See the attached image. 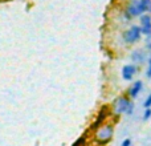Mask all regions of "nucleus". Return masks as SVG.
<instances>
[{
  "mask_svg": "<svg viewBox=\"0 0 151 146\" xmlns=\"http://www.w3.org/2000/svg\"><path fill=\"white\" fill-rule=\"evenodd\" d=\"M122 146H131V139L130 138H126L125 141L122 142Z\"/></svg>",
  "mask_w": 151,
  "mask_h": 146,
  "instance_id": "nucleus-13",
  "label": "nucleus"
},
{
  "mask_svg": "<svg viewBox=\"0 0 151 146\" xmlns=\"http://www.w3.org/2000/svg\"><path fill=\"white\" fill-rule=\"evenodd\" d=\"M139 27L143 36H151V15L150 13H143L139 16Z\"/></svg>",
  "mask_w": 151,
  "mask_h": 146,
  "instance_id": "nucleus-5",
  "label": "nucleus"
},
{
  "mask_svg": "<svg viewBox=\"0 0 151 146\" xmlns=\"http://www.w3.org/2000/svg\"><path fill=\"white\" fill-rule=\"evenodd\" d=\"M137 72H138V66L137 64H126L122 68V78L126 81H131L135 77Z\"/></svg>",
  "mask_w": 151,
  "mask_h": 146,
  "instance_id": "nucleus-6",
  "label": "nucleus"
},
{
  "mask_svg": "<svg viewBox=\"0 0 151 146\" xmlns=\"http://www.w3.org/2000/svg\"><path fill=\"white\" fill-rule=\"evenodd\" d=\"M142 37V32H141V27L133 24L130 25L125 32L122 33V40L125 41V44L127 45H133L135 43H138Z\"/></svg>",
  "mask_w": 151,
  "mask_h": 146,
  "instance_id": "nucleus-4",
  "label": "nucleus"
},
{
  "mask_svg": "<svg viewBox=\"0 0 151 146\" xmlns=\"http://www.w3.org/2000/svg\"><path fill=\"white\" fill-rule=\"evenodd\" d=\"M151 118V108H146V110H145L143 113V120H150Z\"/></svg>",
  "mask_w": 151,
  "mask_h": 146,
  "instance_id": "nucleus-10",
  "label": "nucleus"
},
{
  "mask_svg": "<svg viewBox=\"0 0 151 146\" xmlns=\"http://www.w3.org/2000/svg\"><path fill=\"white\" fill-rule=\"evenodd\" d=\"M150 4H151V0H129L125 7V12L131 19L139 17L143 13L149 12Z\"/></svg>",
  "mask_w": 151,
  "mask_h": 146,
  "instance_id": "nucleus-1",
  "label": "nucleus"
},
{
  "mask_svg": "<svg viewBox=\"0 0 151 146\" xmlns=\"http://www.w3.org/2000/svg\"><path fill=\"white\" fill-rule=\"evenodd\" d=\"M146 76L149 78H151V53L149 55V59H147V71H146Z\"/></svg>",
  "mask_w": 151,
  "mask_h": 146,
  "instance_id": "nucleus-9",
  "label": "nucleus"
},
{
  "mask_svg": "<svg viewBox=\"0 0 151 146\" xmlns=\"http://www.w3.org/2000/svg\"><path fill=\"white\" fill-rule=\"evenodd\" d=\"M143 106H145V108H151V94H149V96H147V98H146V101H145Z\"/></svg>",
  "mask_w": 151,
  "mask_h": 146,
  "instance_id": "nucleus-12",
  "label": "nucleus"
},
{
  "mask_svg": "<svg viewBox=\"0 0 151 146\" xmlns=\"http://www.w3.org/2000/svg\"><path fill=\"white\" fill-rule=\"evenodd\" d=\"M147 59H149V57H147L146 53H145L142 49L134 51V52L131 53V60L134 61V64H142L143 61H146Z\"/></svg>",
  "mask_w": 151,
  "mask_h": 146,
  "instance_id": "nucleus-8",
  "label": "nucleus"
},
{
  "mask_svg": "<svg viewBox=\"0 0 151 146\" xmlns=\"http://www.w3.org/2000/svg\"><path fill=\"white\" fill-rule=\"evenodd\" d=\"M111 109L117 116H121V114L130 116L134 112V104L129 96H121L114 100Z\"/></svg>",
  "mask_w": 151,
  "mask_h": 146,
  "instance_id": "nucleus-2",
  "label": "nucleus"
},
{
  "mask_svg": "<svg viewBox=\"0 0 151 146\" xmlns=\"http://www.w3.org/2000/svg\"><path fill=\"white\" fill-rule=\"evenodd\" d=\"M142 89H143V82H142L141 80L134 81V82L131 84V86L129 88V90H127V96L130 97V98H137L138 94L142 92Z\"/></svg>",
  "mask_w": 151,
  "mask_h": 146,
  "instance_id": "nucleus-7",
  "label": "nucleus"
},
{
  "mask_svg": "<svg viewBox=\"0 0 151 146\" xmlns=\"http://www.w3.org/2000/svg\"><path fill=\"white\" fill-rule=\"evenodd\" d=\"M83 145H85V137H81V138H78L72 146H83Z\"/></svg>",
  "mask_w": 151,
  "mask_h": 146,
  "instance_id": "nucleus-11",
  "label": "nucleus"
},
{
  "mask_svg": "<svg viewBox=\"0 0 151 146\" xmlns=\"http://www.w3.org/2000/svg\"><path fill=\"white\" fill-rule=\"evenodd\" d=\"M114 134V126L111 124H102L96 129V141L99 145H106L111 141Z\"/></svg>",
  "mask_w": 151,
  "mask_h": 146,
  "instance_id": "nucleus-3",
  "label": "nucleus"
},
{
  "mask_svg": "<svg viewBox=\"0 0 151 146\" xmlns=\"http://www.w3.org/2000/svg\"><path fill=\"white\" fill-rule=\"evenodd\" d=\"M149 13L151 15V4H150V8H149Z\"/></svg>",
  "mask_w": 151,
  "mask_h": 146,
  "instance_id": "nucleus-14",
  "label": "nucleus"
}]
</instances>
